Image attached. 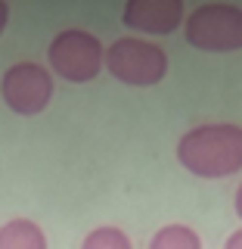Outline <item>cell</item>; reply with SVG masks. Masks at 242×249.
<instances>
[{"label": "cell", "mask_w": 242, "mask_h": 249, "mask_svg": "<svg viewBox=\"0 0 242 249\" xmlns=\"http://www.w3.org/2000/svg\"><path fill=\"white\" fill-rule=\"evenodd\" d=\"M121 19L130 31L171 35L183 25V3L180 0H130Z\"/></svg>", "instance_id": "8992f818"}, {"label": "cell", "mask_w": 242, "mask_h": 249, "mask_svg": "<svg viewBox=\"0 0 242 249\" xmlns=\"http://www.w3.org/2000/svg\"><path fill=\"white\" fill-rule=\"evenodd\" d=\"M149 249H202V237L190 224H165L149 240Z\"/></svg>", "instance_id": "ba28073f"}, {"label": "cell", "mask_w": 242, "mask_h": 249, "mask_svg": "<svg viewBox=\"0 0 242 249\" xmlns=\"http://www.w3.org/2000/svg\"><path fill=\"white\" fill-rule=\"evenodd\" d=\"M81 249H134V243L121 228H93L81 240Z\"/></svg>", "instance_id": "9c48e42d"}, {"label": "cell", "mask_w": 242, "mask_h": 249, "mask_svg": "<svg viewBox=\"0 0 242 249\" xmlns=\"http://www.w3.org/2000/svg\"><path fill=\"white\" fill-rule=\"evenodd\" d=\"M0 249H47V237L41 224L28 218H13L0 224Z\"/></svg>", "instance_id": "52a82bcc"}, {"label": "cell", "mask_w": 242, "mask_h": 249, "mask_svg": "<svg viewBox=\"0 0 242 249\" xmlns=\"http://www.w3.org/2000/svg\"><path fill=\"white\" fill-rule=\"evenodd\" d=\"M106 69L115 81L130 88H152L168 75V56L146 37H118L106 50Z\"/></svg>", "instance_id": "3957f363"}, {"label": "cell", "mask_w": 242, "mask_h": 249, "mask_svg": "<svg viewBox=\"0 0 242 249\" xmlns=\"http://www.w3.org/2000/svg\"><path fill=\"white\" fill-rule=\"evenodd\" d=\"M3 106H10L16 115H37L53 100V75L41 62H16L3 72L0 81Z\"/></svg>", "instance_id": "5b68a950"}, {"label": "cell", "mask_w": 242, "mask_h": 249, "mask_svg": "<svg viewBox=\"0 0 242 249\" xmlns=\"http://www.w3.org/2000/svg\"><path fill=\"white\" fill-rule=\"evenodd\" d=\"M47 59H50L53 75L72 84H87L93 81L106 66V50L93 31L84 28H65L47 47Z\"/></svg>", "instance_id": "7a4b0ae2"}, {"label": "cell", "mask_w": 242, "mask_h": 249, "mask_svg": "<svg viewBox=\"0 0 242 249\" xmlns=\"http://www.w3.org/2000/svg\"><path fill=\"white\" fill-rule=\"evenodd\" d=\"M177 162L196 178L217 181L242 171V128L230 122L199 124L177 140Z\"/></svg>", "instance_id": "6da1fadb"}, {"label": "cell", "mask_w": 242, "mask_h": 249, "mask_svg": "<svg viewBox=\"0 0 242 249\" xmlns=\"http://www.w3.org/2000/svg\"><path fill=\"white\" fill-rule=\"evenodd\" d=\"M224 249H242V228L230 233V237H227V243H224Z\"/></svg>", "instance_id": "30bf717a"}, {"label": "cell", "mask_w": 242, "mask_h": 249, "mask_svg": "<svg viewBox=\"0 0 242 249\" xmlns=\"http://www.w3.org/2000/svg\"><path fill=\"white\" fill-rule=\"evenodd\" d=\"M186 44L202 53L242 50V10L230 3H205L186 16Z\"/></svg>", "instance_id": "277c9868"}, {"label": "cell", "mask_w": 242, "mask_h": 249, "mask_svg": "<svg viewBox=\"0 0 242 249\" xmlns=\"http://www.w3.org/2000/svg\"><path fill=\"white\" fill-rule=\"evenodd\" d=\"M6 22H10V6H6L3 0H0V35L6 31Z\"/></svg>", "instance_id": "8fae6325"}, {"label": "cell", "mask_w": 242, "mask_h": 249, "mask_svg": "<svg viewBox=\"0 0 242 249\" xmlns=\"http://www.w3.org/2000/svg\"><path fill=\"white\" fill-rule=\"evenodd\" d=\"M233 206H236V215H239V221H242V184H239L236 196H233Z\"/></svg>", "instance_id": "7c38bea8"}]
</instances>
